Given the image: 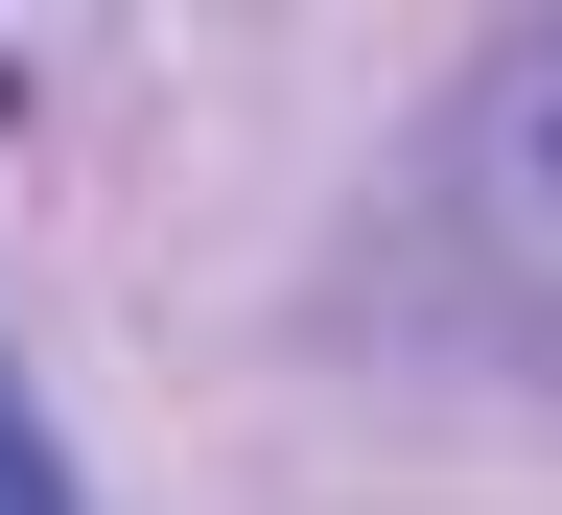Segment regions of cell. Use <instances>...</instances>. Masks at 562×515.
<instances>
[{
  "label": "cell",
  "instance_id": "2",
  "mask_svg": "<svg viewBox=\"0 0 562 515\" xmlns=\"http://www.w3.org/2000/svg\"><path fill=\"white\" fill-rule=\"evenodd\" d=\"M516 188L562 211V70H516Z\"/></svg>",
  "mask_w": 562,
  "mask_h": 515
},
{
  "label": "cell",
  "instance_id": "1",
  "mask_svg": "<svg viewBox=\"0 0 562 515\" xmlns=\"http://www.w3.org/2000/svg\"><path fill=\"white\" fill-rule=\"evenodd\" d=\"M0 515H94V492H70V446L24 422V376H0Z\"/></svg>",
  "mask_w": 562,
  "mask_h": 515
}]
</instances>
